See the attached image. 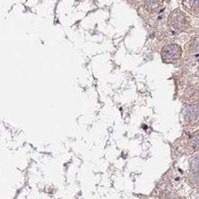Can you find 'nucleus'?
I'll return each instance as SVG.
<instances>
[{"instance_id":"obj_1","label":"nucleus","mask_w":199,"mask_h":199,"mask_svg":"<svg viewBox=\"0 0 199 199\" xmlns=\"http://www.w3.org/2000/svg\"><path fill=\"white\" fill-rule=\"evenodd\" d=\"M169 23L176 30H184L189 26V19L183 11L176 9L170 13Z\"/></svg>"},{"instance_id":"obj_2","label":"nucleus","mask_w":199,"mask_h":199,"mask_svg":"<svg viewBox=\"0 0 199 199\" xmlns=\"http://www.w3.org/2000/svg\"><path fill=\"white\" fill-rule=\"evenodd\" d=\"M181 47L177 44L166 45L162 48V59L166 62H171L178 60L181 55Z\"/></svg>"},{"instance_id":"obj_3","label":"nucleus","mask_w":199,"mask_h":199,"mask_svg":"<svg viewBox=\"0 0 199 199\" xmlns=\"http://www.w3.org/2000/svg\"><path fill=\"white\" fill-rule=\"evenodd\" d=\"M185 118L189 121H193L199 115V106L197 104H190L184 110Z\"/></svg>"},{"instance_id":"obj_4","label":"nucleus","mask_w":199,"mask_h":199,"mask_svg":"<svg viewBox=\"0 0 199 199\" xmlns=\"http://www.w3.org/2000/svg\"><path fill=\"white\" fill-rule=\"evenodd\" d=\"M146 9L151 13L158 12L163 7V0H144Z\"/></svg>"},{"instance_id":"obj_5","label":"nucleus","mask_w":199,"mask_h":199,"mask_svg":"<svg viewBox=\"0 0 199 199\" xmlns=\"http://www.w3.org/2000/svg\"><path fill=\"white\" fill-rule=\"evenodd\" d=\"M184 7L193 13H199V0H181Z\"/></svg>"},{"instance_id":"obj_6","label":"nucleus","mask_w":199,"mask_h":199,"mask_svg":"<svg viewBox=\"0 0 199 199\" xmlns=\"http://www.w3.org/2000/svg\"><path fill=\"white\" fill-rule=\"evenodd\" d=\"M190 47L192 52H199V38H195L191 41Z\"/></svg>"},{"instance_id":"obj_7","label":"nucleus","mask_w":199,"mask_h":199,"mask_svg":"<svg viewBox=\"0 0 199 199\" xmlns=\"http://www.w3.org/2000/svg\"><path fill=\"white\" fill-rule=\"evenodd\" d=\"M192 143L195 148H199V131L195 132L192 137Z\"/></svg>"},{"instance_id":"obj_8","label":"nucleus","mask_w":199,"mask_h":199,"mask_svg":"<svg viewBox=\"0 0 199 199\" xmlns=\"http://www.w3.org/2000/svg\"><path fill=\"white\" fill-rule=\"evenodd\" d=\"M192 166L194 170L199 171V155L194 157L192 161Z\"/></svg>"}]
</instances>
